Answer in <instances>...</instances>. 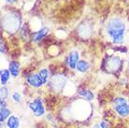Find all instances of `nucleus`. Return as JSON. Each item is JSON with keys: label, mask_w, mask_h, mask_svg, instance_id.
Wrapping results in <instances>:
<instances>
[{"label": "nucleus", "mask_w": 129, "mask_h": 128, "mask_svg": "<svg viewBox=\"0 0 129 128\" xmlns=\"http://www.w3.org/2000/svg\"><path fill=\"white\" fill-rule=\"evenodd\" d=\"M106 31L114 43L120 44L123 41L124 32H125V25L120 19L113 18V19L110 20L107 24Z\"/></svg>", "instance_id": "nucleus-1"}, {"label": "nucleus", "mask_w": 129, "mask_h": 128, "mask_svg": "<svg viewBox=\"0 0 129 128\" xmlns=\"http://www.w3.org/2000/svg\"><path fill=\"white\" fill-rule=\"evenodd\" d=\"M113 108L115 111L122 117L129 115V104L127 100L123 97H116L113 100Z\"/></svg>", "instance_id": "nucleus-2"}, {"label": "nucleus", "mask_w": 129, "mask_h": 128, "mask_svg": "<svg viewBox=\"0 0 129 128\" xmlns=\"http://www.w3.org/2000/svg\"><path fill=\"white\" fill-rule=\"evenodd\" d=\"M4 28L9 32H15L20 26V20L15 14H10L4 19L3 22Z\"/></svg>", "instance_id": "nucleus-3"}, {"label": "nucleus", "mask_w": 129, "mask_h": 128, "mask_svg": "<svg viewBox=\"0 0 129 128\" xmlns=\"http://www.w3.org/2000/svg\"><path fill=\"white\" fill-rule=\"evenodd\" d=\"M29 108L36 117H40L45 113V109L43 107V104H42L40 98H36L32 102H30Z\"/></svg>", "instance_id": "nucleus-4"}, {"label": "nucleus", "mask_w": 129, "mask_h": 128, "mask_svg": "<svg viewBox=\"0 0 129 128\" xmlns=\"http://www.w3.org/2000/svg\"><path fill=\"white\" fill-rule=\"evenodd\" d=\"M66 79H64L63 76H55V77L52 78V85L53 87V89L56 90V91H62L63 88H64V84H66Z\"/></svg>", "instance_id": "nucleus-5"}, {"label": "nucleus", "mask_w": 129, "mask_h": 128, "mask_svg": "<svg viewBox=\"0 0 129 128\" xmlns=\"http://www.w3.org/2000/svg\"><path fill=\"white\" fill-rule=\"evenodd\" d=\"M27 82L33 87H36V88H39V87L42 86L44 82L42 81L41 78L39 77V73L38 74H32V75H30L27 77Z\"/></svg>", "instance_id": "nucleus-6"}, {"label": "nucleus", "mask_w": 129, "mask_h": 128, "mask_svg": "<svg viewBox=\"0 0 129 128\" xmlns=\"http://www.w3.org/2000/svg\"><path fill=\"white\" fill-rule=\"evenodd\" d=\"M79 63V52L76 51H71L70 53L68 54V67L72 68V69H74L77 67V65Z\"/></svg>", "instance_id": "nucleus-7"}, {"label": "nucleus", "mask_w": 129, "mask_h": 128, "mask_svg": "<svg viewBox=\"0 0 129 128\" xmlns=\"http://www.w3.org/2000/svg\"><path fill=\"white\" fill-rule=\"evenodd\" d=\"M121 66V60H120L118 57H112L110 58L108 64H107V67L109 68L110 71H115L117 70L118 68Z\"/></svg>", "instance_id": "nucleus-8"}, {"label": "nucleus", "mask_w": 129, "mask_h": 128, "mask_svg": "<svg viewBox=\"0 0 129 128\" xmlns=\"http://www.w3.org/2000/svg\"><path fill=\"white\" fill-rule=\"evenodd\" d=\"M21 121L17 116L10 115L7 121V126L8 128H19Z\"/></svg>", "instance_id": "nucleus-9"}, {"label": "nucleus", "mask_w": 129, "mask_h": 128, "mask_svg": "<svg viewBox=\"0 0 129 128\" xmlns=\"http://www.w3.org/2000/svg\"><path fill=\"white\" fill-rule=\"evenodd\" d=\"M9 69H10L11 76L17 77L20 72V65L17 62H10V66H9Z\"/></svg>", "instance_id": "nucleus-10"}, {"label": "nucleus", "mask_w": 129, "mask_h": 128, "mask_svg": "<svg viewBox=\"0 0 129 128\" xmlns=\"http://www.w3.org/2000/svg\"><path fill=\"white\" fill-rule=\"evenodd\" d=\"M76 68H77L78 71H80L81 73H84L90 68V65L88 64L86 61H84V60H81V61H79Z\"/></svg>", "instance_id": "nucleus-11"}, {"label": "nucleus", "mask_w": 129, "mask_h": 128, "mask_svg": "<svg viewBox=\"0 0 129 128\" xmlns=\"http://www.w3.org/2000/svg\"><path fill=\"white\" fill-rule=\"evenodd\" d=\"M48 31L49 29L47 27H44V28L40 29L39 31H38L37 33H35V38H34V40L35 41H39V40H41L44 37H45L47 34H48Z\"/></svg>", "instance_id": "nucleus-12"}, {"label": "nucleus", "mask_w": 129, "mask_h": 128, "mask_svg": "<svg viewBox=\"0 0 129 128\" xmlns=\"http://www.w3.org/2000/svg\"><path fill=\"white\" fill-rule=\"evenodd\" d=\"M79 94L84 98H86L88 100H93L94 99V93H92L89 90H84V89H81L79 91Z\"/></svg>", "instance_id": "nucleus-13"}, {"label": "nucleus", "mask_w": 129, "mask_h": 128, "mask_svg": "<svg viewBox=\"0 0 129 128\" xmlns=\"http://www.w3.org/2000/svg\"><path fill=\"white\" fill-rule=\"evenodd\" d=\"M10 79V71L7 70V69H3L1 70L0 73V80H1V84L5 85L7 83V81Z\"/></svg>", "instance_id": "nucleus-14"}, {"label": "nucleus", "mask_w": 129, "mask_h": 128, "mask_svg": "<svg viewBox=\"0 0 129 128\" xmlns=\"http://www.w3.org/2000/svg\"><path fill=\"white\" fill-rule=\"evenodd\" d=\"M10 116V109H1V111H0V122H3L6 119H9V117Z\"/></svg>", "instance_id": "nucleus-15"}, {"label": "nucleus", "mask_w": 129, "mask_h": 128, "mask_svg": "<svg viewBox=\"0 0 129 128\" xmlns=\"http://www.w3.org/2000/svg\"><path fill=\"white\" fill-rule=\"evenodd\" d=\"M39 77L41 78L42 81L44 82V84L47 82V80H48V78H49V72L48 70L46 69V68H43V69H41V70H39Z\"/></svg>", "instance_id": "nucleus-16"}, {"label": "nucleus", "mask_w": 129, "mask_h": 128, "mask_svg": "<svg viewBox=\"0 0 129 128\" xmlns=\"http://www.w3.org/2000/svg\"><path fill=\"white\" fill-rule=\"evenodd\" d=\"M9 95V91L6 87H2L1 88V99H6Z\"/></svg>", "instance_id": "nucleus-17"}, {"label": "nucleus", "mask_w": 129, "mask_h": 128, "mask_svg": "<svg viewBox=\"0 0 129 128\" xmlns=\"http://www.w3.org/2000/svg\"><path fill=\"white\" fill-rule=\"evenodd\" d=\"M12 99L14 100L15 102H21V94H20L18 92H15V93H13Z\"/></svg>", "instance_id": "nucleus-18"}, {"label": "nucleus", "mask_w": 129, "mask_h": 128, "mask_svg": "<svg viewBox=\"0 0 129 128\" xmlns=\"http://www.w3.org/2000/svg\"><path fill=\"white\" fill-rule=\"evenodd\" d=\"M99 126H100V128H109V124H108L105 121H102V122H100Z\"/></svg>", "instance_id": "nucleus-19"}, {"label": "nucleus", "mask_w": 129, "mask_h": 128, "mask_svg": "<svg viewBox=\"0 0 129 128\" xmlns=\"http://www.w3.org/2000/svg\"><path fill=\"white\" fill-rule=\"evenodd\" d=\"M7 2H15L16 0H6Z\"/></svg>", "instance_id": "nucleus-20"}, {"label": "nucleus", "mask_w": 129, "mask_h": 128, "mask_svg": "<svg viewBox=\"0 0 129 128\" xmlns=\"http://www.w3.org/2000/svg\"><path fill=\"white\" fill-rule=\"evenodd\" d=\"M94 128H100V126H99V125H94Z\"/></svg>", "instance_id": "nucleus-21"}]
</instances>
